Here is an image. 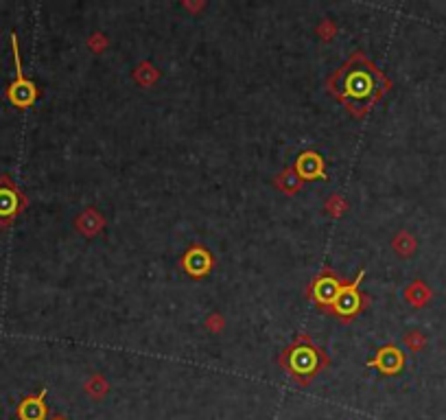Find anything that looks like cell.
Here are the masks:
<instances>
[{
	"instance_id": "277c9868",
	"label": "cell",
	"mask_w": 446,
	"mask_h": 420,
	"mask_svg": "<svg viewBox=\"0 0 446 420\" xmlns=\"http://www.w3.org/2000/svg\"><path fill=\"white\" fill-rule=\"evenodd\" d=\"M341 287H343V283H341V278L337 276V272H335V270H328V267H324V270L311 280V285H309V298H311L322 311L330 313V307H333L335 298L339 296Z\"/></svg>"
},
{
	"instance_id": "3957f363",
	"label": "cell",
	"mask_w": 446,
	"mask_h": 420,
	"mask_svg": "<svg viewBox=\"0 0 446 420\" xmlns=\"http://www.w3.org/2000/svg\"><path fill=\"white\" fill-rule=\"evenodd\" d=\"M363 276H365V270H361L359 274H356V278L352 280L350 285H343L341 291H339V296L333 302V307H330V313L337 315L341 322H352L367 304V300H363L367 296L359 294V283L363 280Z\"/></svg>"
},
{
	"instance_id": "8fae6325",
	"label": "cell",
	"mask_w": 446,
	"mask_h": 420,
	"mask_svg": "<svg viewBox=\"0 0 446 420\" xmlns=\"http://www.w3.org/2000/svg\"><path fill=\"white\" fill-rule=\"evenodd\" d=\"M77 223H79V230H81L83 234L90 237V234H94V232L99 230L101 226H103V217H99L94 208H88V210L81 214V217H79Z\"/></svg>"
},
{
	"instance_id": "6da1fadb",
	"label": "cell",
	"mask_w": 446,
	"mask_h": 420,
	"mask_svg": "<svg viewBox=\"0 0 446 420\" xmlns=\"http://www.w3.org/2000/svg\"><path fill=\"white\" fill-rule=\"evenodd\" d=\"M328 90L333 92L341 103L354 114V117H365L374 101L383 94V74H381L372 63L361 53L350 57L346 66H341L328 83Z\"/></svg>"
},
{
	"instance_id": "4fadbf2b",
	"label": "cell",
	"mask_w": 446,
	"mask_h": 420,
	"mask_svg": "<svg viewBox=\"0 0 446 420\" xmlns=\"http://www.w3.org/2000/svg\"><path fill=\"white\" fill-rule=\"evenodd\" d=\"M85 390H88V394L90 397H94V399H101L103 394L108 392V383H105V379L103 377H94L90 383L85 386Z\"/></svg>"
},
{
	"instance_id": "9c48e42d",
	"label": "cell",
	"mask_w": 446,
	"mask_h": 420,
	"mask_svg": "<svg viewBox=\"0 0 446 420\" xmlns=\"http://www.w3.org/2000/svg\"><path fill=\"white\" fill-rule=\"evenodd\" d=\"M46 390H42L37 397H29L24 399L18 407V418L20 420H44L46 418Z\"/></svg>"
},
{
	"instance_id": "5b68a950",
	"label": "cell",
	"mask_w": 446,
	"mask_h": 420,
	"mask_svg": "<svg viewBox=\"0 0 446 420\" xmlns=\"http://www.w3.org/2000/svg\"><path fill=\"white\" fill-rule=\"evenodd\" d=\"M11 46H14V59H16V81L9 88V99L16 108L24 110L29 108L35 97H37V88L33 81H29L22 72V61H20V50H18V37L16 33H11Z\"/></svg>"
},
{
	"instance_id": "30bf717a",
	"label": "cell",
	"mask_w": 446,
	"mask_h": 420,
	"mask_svg": "<svg viewBox=\"0 0 446 420\" xmlns=\"http://www.w3.org/2000/svg\"><path fill=\"white\" fill-rule=\"evenodd\" d=\"M22 206V199L18 195V190L14 186H0V221H9L11 217H16V212Z\"/></svg>"
},
{
	"instance_id": "5bb4252c",
	"label": "cell",
	"mask_w": 446,
	"mask_h": 420,
	"mask_svg": "<svg viewBox=\"0 0 446 420\" xmlns=\"http://www.w3.org/2000/svg\"><path fill=\"white\" fill-rule=\"evenodd\" d=\"M53 420H66V418H53Z\"/></svg>"
},
{
	"instance_id": "52a82bcc",
	"label": "cell",
	"mask_w": 446,
	"mask_h": 420,
	"mask_svg": "<svg viewBox=\"0 0 446 420\" xmlns=\"http://www.w3.org/2000/svg\"><path fill=\"white\" fill-rule=\"evenodd\" d=\"M405 363V357H403V352L396 348V346H385V348H381L378 354H376V359H369L367 366L369 368H378L383 374H396L401 368Z\"/></svg>"
},
{
	"instance_id": "ba28073f",
	"label": "cell",
	"mask_w": 446,
	"mask_h": 420,
	"mask_svg": "<svg viewBox=\"0 0 446 420\" xmlns=\"http://www.w3.org/2000/svg\"><path fill=\"white\" fill-rule=\"evenodd\" d=\"M184 270L195 278L206 276L212 270V257L208 254V250H203L199 246L188 250L186 257H184Z\"/></svg>"
},
{
	"instance_id": "8992f818",
	"label": "cell",
	"mask_w": 446,
	"mask_h": 420,
	"mask_svg": "<svg viewBox=\"0 0 446 420\" xmlns=\"http://www.w3.org/2000/svg\"><path fill=\"white\" fill-rule=\"evenodd\" d=\"M296 173L300 180H322L324 175V160L315 151H304L296 162Z\"/></svg>"
},
{
	"instance_id": "7c38bea8",
	"label": "cell",
	"mask_w": 446,
	"mask_h": 420,
	"mask_svg": "<svg viewBox=\"0 0 446 420\" xmlns=\"http://www.w3.org/2000/svg\"><path fill=\"white\" fill-rule=\"evenodd\" d=\"M278 186L283 188L285 193H296V190L300 188V177H298V173L293 171V169L285 171L283 175H280V180H278Z\"/></svg>"
},
{
	"instance_id": "7a4b0ae2",
	"label": "cell",
	"mask_w": 446,
	"mask_h": 420,
	"mask_svg": "<svg viewBox=\"0 0 446 420\" xmlns=\"http://www.w3.org/2000/svg\"><path fill=\"white\" fill-rule=\"evenodd\" d=\"M330 363L328 354L313 343L307 335H300L291 346L280 354V366L285 368L287 374L298 381L300 386H309L311 379H315L324 368Z\"/></svg>"
}]
</instances>
